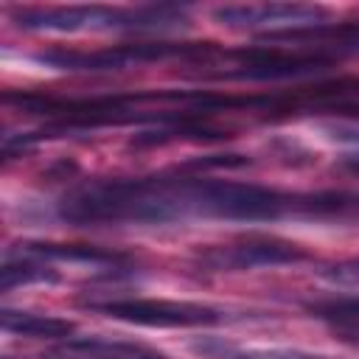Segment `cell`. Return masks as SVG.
<instances>
[{
  "instance_id": "6da1fadb",
  "label": "cell",
  "mask_w": 359,
  "mask_h": 359,
  "mask_svg": "<svg viewBox=\"0 0 359 359\" xmlns=\"http://www.w3.org/2000/svg\"><path fill=\"white\" fill-rule=\"evenodd\" d=\"M188 213L182 180H98L70 191L59 202V216L73 224H121V222H171Z\"/></svg>"
},
{
  "instance_id": "7a4b0ae2",
  "label": "cell",
  "mask_w": 359,
  "mask_h": 359,
  "mask_svg": "<svg viewBox=\"0 0 359 359\" xmlns=\"http://www.w3.org/2000/svg\"><path fill=\"white\" fill-rule=\"evenodd\" d=\"M188 213L238 219V222H269L286 213H309V196L280 194L275 188L227 180H182Z\"/></svg>"
},
{
  "instance_id": "3957f363",
  "label": "cell",
  "mask_w": 359,
  "mask_h": 359,
  "mask_svg": "<svg viewBox=\"0 0 359 359\" xmlns=\"http://www.w3.org/2000/svg\"><path fill=\"white\" fill-rule=\"evenodd\" d=\"M14 22L25 31H157L182 22V11L171 6H48L20 8L14 11Z\"/></svg>"
},
{
  "instance_id": "277c9868",
  "label": "cell",
  "mask_w": 359,
  "mask_h": 359,
  "mask_svg": "<svg viewBox=\"0 0 359 359\" xmlns=\"http://www.w3.org/2000/svg\"><path fill=\"white\" fill-rule=\"evenodd\" d=\"M205 67L199 76L210 79H227V81H278V79H297L325 70L331 62L323 56H309L300 50H283V48H241V50H224L222 62H202Z\"/></svg>"
},
{
  "instance_id": "5b68a950",
  "label": "cell",
  "mask_w": 359,
  "mask_h": 359,
  "mask_svg": "<svg viewBox=\"0 0 359 359\" xmlns=\"http://www.w3.org/2000/svg\"><path fill=\"white\" fill-rule=\"evenodd\" d=\"M213 45H171V42H140V45H115L101 50H42L36 62L56 70H123L143 62H160L168 56H208Z\"/></svg>"
},
{
  "instance_id": "8992f818",
  "label": "cell",
  "mask_w": 359,
  "mask_h": 359,
  "mask_svg": "<svg viewBox=\"0 0 359 359\" xmlns=\"http://www.w3.org/2000/svg\"><path fill=\"white\" fill-rule=\"evenodd\" d=\"M213 20L227 28L264 31V36L303 31L328 22V8L309 3H236L213 8Z\"/></svg>"
},
{
  "instance_id": "52a82bcc",
  "label": "cell",
  "mask_w": 359,
  "mask_h": 359,
  "mask_svg": "<svg viewBox=\"0 0 359 359\" xmlns=\"http://www.w3.org/2000/svg\"><path fill=\"white\" fill-rule=\"evenodd\" d=\"M98 311L115 320L151 325V328H191V325H213L222 320V314L202 303L188 300H154V297H126V300H109L98 303Z\"/></svg>"
},
{
  "instance_id": "ba28073f",
  "label": "cell",
  "mask_w": 359,
  "mask_h": 359,
  "mask_svg": "<svg viewBox=\"0 0 359 359\" xmlns=\"http://www.w3.org/2000/svg\"><path fill=\"white\" fill-rule=\"evenodd\" d=\"M306 258V250L269 236H250L233 244H219L199 252V264L224 272V269H255V266H278V264H297Z\"/></svg>"
},
{
  "instance_id": "9c48e42d",
  "label": "cell",
  "mask_w": 359,
  "mask_h": 359,
  "mask_svg": "<svg viewBox=\"0 0 359 359\" xmlns=\"http://www.w3.org/2000/svg\"><path fill=\"white\" fill-rule=\"evenodd\" d=\"M42 359H168V356L143 342L87 337V339H65L48 348Z\"/></svg>"
},
{
  "instance_id": "30bf717a",
  "label": "cell",
  "mask_w": 359,
  "mask_h": 359,
  "mask_svg": "<svg viewBox=\"0 0 359 359\" xmlns=\"http://www.w3.org/2000/svg\"><path fill=\"white\" fill-rule=\"evenodd\" d=\"M0 325L8 334L31 337V339H56V337H67L73 331L70 320H62V317H53V314L14 311V309H3L0 311Z\"/></svg>"
},
{
  "instance_id": "8fae6325",
  "label": "cell",
  "mask_w": 359,
  "mask_h": 359,
  "mask_svg": "<svg viewBox=\"0 0 359 359\" xmlns=\"http://www.w3.org/2000/svg\"><path fill=\"white\" fill-rule=\"evenodd\" d=\"M20 252H28L34 258H53V261H79V264H95V266H115L123 261L121 252H107L87 244H20Z\"/></svg>"
},
{
  "instance_id": "7c38bea8",
  "label": "cell",
  "mask_w": 359,
  "mask_h": 359,
  "mask_svg": "<svg viewBox=\"0 0 359 359\" xmlns=\"http://www.w3.org/2000/svg\"><path fill=\"white\" fill-rule=\"evenodd\" d=\"M34 280H56V275L42 266L39 261H34V255L28 252H8L3 266H0V289L8 292L14 286H22V283H34Z\"/></svg>"
},
{
  "instance_id": "4fadbf2b",
  "label": "cell",
  "mask_w": 359,
  "mask_h": 359,
  "mask_svg": "<svg viewBox=\"0 0 359 359\" xmlns=\"http://www.w3.org/2000/svg\"><path fill=\"white\" fill-rule=\"evenodd\" d=\"M311 311L317 317L325 320H337V323H359V294L353 297H342V300H328L320 306H311Z\"/></svg>"
},
{
  "instance_id": "5bb4252c",
  "label": "cell",
  "mask_w": 359,
  "mask_h": 359,
  "mask_svg": "<svg viewBox=\"0 0 359 359\" xmlns=\"http://www.w3.org/2000/svg\"><path fill=\"white\" fill-rule=\"evenodd\" d=\"M323 278H325L328 283H334V286L359 292V258H353V261H339V264L323 269Z\"/></svg>"
},
{
  "instance_id": "9a60e30c",
  "label": "cell",
  "mask_w": 359,
  "mask_h": 359,
  "mask_svg": "<svg viewBox=\"0 0 359 359\" xmlns=\"http://www.w3.org/2000/svg\"><path fill=\"white\" fill-rule=\"evenodd\" d=\"M236 359H328V356L303 353V351H247Z\"/></svg>"
},
{
  "instance_id": "2e32d148",
  "label": "cell",
  "mask_w": 359,
  "mask_h": 359,
  "mask_svg": "<svg viewBox=\"0 0 359 359\" xmlns=\"http://www.w3.org/2000/svg\"><path fill=\"white\" fill-rule=\"evenodd\" d=\"M3 359H14V356H3Z\"/></svg>"
}]
</instances>
